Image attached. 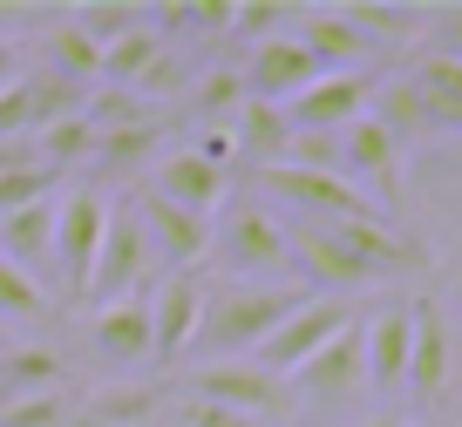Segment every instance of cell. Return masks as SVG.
Wrapping results in <instances>:
<instances>
[{"mask_svg": "<svg viewBox=\"0 0 462 427\" xmlns=\"http://www.w3.org/2000/svg\"><path fill=\"white\" fill-rule=\"evenodd\" d=\"M292 244V265L306 271L327 292H346V285H381V278H415L429 271V244L415 231L388 224H306V217H279Z\"/></svg>", "mask_w": 462, "mask_h": 427, "instance_id": "6da1fadb", "label": "cell"}, {"mask_svg": "<svg viewBox=\"0 0 462 427\" xmlns=\"http://www.w3.org/2000/svg\"><path fill=\"white\" fill-rule=\"evenodd\" d=\"M300 285H204V326L198 346L217 359H238V353H259L273 340V326L286 313H300Z\"/></svg>", "mask_w": 462, "mask_h": 427, "instance_id": "7a4b0ae2", "label": "cell"}, {"mask_svg": "<svg viewBox=\"0 0 462 427\" xmlns=\"http://www.w3.org/2000/svg\"><path fill=\"white\" fill-rule=\"evenodd\" d=\"M259 204L279 217H306V224H374V197L354 190L333 170H300V163H273V170H252Z\"/></svg>", "mask_w": 462, "mask_h": 427, "instance_id": "3957f363", "label": "cell"}, {"mask_svg": "<svg viewBox=\"0 0 462 427\" xmlns=\"http://www.w3.org/2000/svg\"><path fill=\"white\" fill-rule=\"evenodd\" d=\"M211 258L231 271V285H265L279 271H292V244L279 211L265 204H225L211 217Z\"/></svg>", "mask_w": 462, "mask_h": 427, "instance_id": "277c9868", "label": "cell"}, {"mask_svg": "<svg viewBox=\"0 0 462 427\" xmlns=\"http://www.w3.org/2000/svg\"><path fill=\"white\" fill-rule=\"evenodd\" d=\"M157 292V251H150V231L136 217V204H109V231H102L96 271H88V299L116 305V299H150Z\"/></svg>", "mask_w": 462, "mask_h": 427, "instance_id": "5b68a950", "label": "cell"}, {"mask_svg": "<svg viewBox=\"0 0 462 427\" xmlns=\"http://www.w3.org/2000/svg\"><path fill=\"white\" fill-rule=\"evenodd\" d=\"M346 326H354V305H340V299H300V313H286L273 326V340H265L259 353H245V359H252V367H265L273 380H292V373H300L327 340H340Z\"/></svg>", "mask_w": 462, "mask_h": 427, "instance_id": "8992f818", "label": "cell"}, {"mask_svg": "<svg viewBox=\"0 0 462 427\" xmlns=\"http://www.w3.org/2000/svg\"><path fill=\"white\" fill-rule=\"evenodd\" d=\"M184 400H211V407H231V413H245V421H273V413L292 407L286 380H273V373L252 367V359H204V367L190 373Z\"/></svg>", "mask_w": 462, "mask_h": 427, "instance_id": "52a82bcc", "label": "cell"}, {"mask_svg": "<svg viewBox=\"0 0 462 427\" xmlns=\"http://www.w3.org/2000/svg\"><path fill=\"white\" fill-rule=\"evenodd\" d=\"M102 231H109V197L102 190L55 197V265H61V292L69 299H88V271H96Z\"/></svg>", "mask_w": 462, "mask_h": 427, "instance_id": "ba28073f", "label": "cell"}, {"mask_svg": "<svg viewBox=\"0 0 462 427\" xmlns=\"http://www.w3.org/2000/svg\"><path fill=\"white\" fill-rule=\"evenodd\" d=\"M204 326V285L198 271H171L150 292V367H177V359L198 346Z\"/></svg>", "mask_w": 462, "mask_h": 427, "instance_id": "9c48e42d", "label": "cell"}, {"mask_svg": "<svg viewBox=\"0 0 462 427\" xmlns=\"http://www.w3.org/2000/svg\"><path fill=\"white\" fill-rule=\"evenodd\" d=\"M286 394L300 400H319V407H346V400L367 394V353H361V319L340 332V340H327L313 359H306L300 373L286 380Z\"/></svg>", "mask_w": 462, "mask_h": 427, "instance_id": "30bf717a", "label": "cell"}, {"mask_svg": "<svg viewBox=\"0 0 462 427\" xmlns=\"http://www.w3.org/2000/svg\"><path fill=\"white\" fill-rule=\"evenodd\" d=\"M367 102H374V75H319L286 102V123L300 136H340L367 115Z\"/></svg>", "mask_w": 462, "mask_h": 427, "instance_id": "8fae6325", "label": "cell"}, {"mask_svg": "<svg viewBox=\"0 0 462 427\" xmlns=\"http://www.w3.org/2000/svg\"><path fill=\"white\" fill-rule=\"evenodd\" d=\"M130 204H136V217H143V231H150V251H157L171 271H198L204 258H211V217L177 211V204H163L157 190H136Z\"/></svg>", "mask_w": 462, "mask_h": 427, "instance_id": "7c38bea8", "label": "cell"}, {"mask_svg": "<svg viewBox=\"0 0 462 427\" xmlns=\"http://www.w3.org/2000/svg\"><path fill=\"white\" fill-rule=\"evenodd\" d=\"M238 82H245V102H273V109H286L306 82H319V61L306 55L292 34H279V41L252 48V61L238 68Z\"/></svg>", "mask_w": 462, "mask_h": 427, "instance_id": "4fadbf2b", "label": "cell"}, {"mask_svg": "<svg viewBox=\"0 0 462 427\" xmlns=\"http://www.w3.org/2000/svg\"><path fill=\"white\" fill-rule=\"evenodd\" d=\"M448 367H456V353H448V319H442V305H435V299H415V305H408V386H402V394L442 400Z\"/></svg>", "mask_w": 462, "mask_h": 427, "instance_id": "5bb4252c", "label": "cell"}, {"mask_svg": "<svg viewBox=\"0 0 462 427\" xmlns=\"http://www.w3.org/2000/svg\"><path fill=\"white\" fill-rule=\"evenodd\" d=\"M150 190H157L163 204H177V211H190V217H217L231 204V177L211 170L198 150H171V157H157Z\"/></svg>", "mask_w": 462, "mask_h": 427, "instance_id": "9a60e30c", "label": "cell"}, {"mask_svg": "<svg viewBox=\"0 0 462 427\" xmlns=\"http://www.w3.org/2000/svg\"><path fill=\"white\" fill-rule=\"evenodd\" d=\"M292 28H300L292 41L319 61V75H361V61L374 55V41H367V34L354 28L340 7H300V21H292Z\"/></svg>", "mask_w": 462, "mask_h": 427, "instance_id": "2e32d148", "label": "cell"}, {"mask_svg": "<svg viewBox=\"0 0 462 427\" xmlns=\"http://www.w3.org/2000/svg\"><path fill=\"white\" fill-rule=\"evenodd\" d=\"M367 115L388 129L394 150H421V142H442V136H448V129L435 123V109L415 95V82H408V75H388V82H374V102H367Z\"/></svg>", "mask_w": 462, "mask_h": 427, "instance_id": "e0dca14e", "label": "cell"}, {"mask_svg": "<svg viewBox=\"0 0 462 427\" xmlns=\"http://www.w3.org/2000/svg\"><path fill=\"white\" fill-rule=\"evenodd\" d=\"M361 353H367V386L374 394H402L408 386V305H381L367 319Z\"/></svg>", "mask_w": 462, "mask_h": 427, "instance_id": "ac0fdd59", "label": "cell"}, {"mask_svg": "<svg viewBox=\"0 0 462 427\" xmlns=\"http://www.w3.org/2000/svg\"><path fill=\"white\" fill-rule=\"evenodd\" d=\"M88 340H96V353L116 359V367H150V299L96 305V319H88Z\"/></svg>", "mask_w": 462, "mask_h": 427, "instance_id": "d6986e66", "label": "cell"}, {"mask_svg": "<svg viewBox=\"0 0 462 427\" xmlns=\"http://www.w3.org/2000/svg\"><path fill=\"white\" fill-rule=\"evenodd\" d=\"M0 258L21 265L28 278H42V265H55V197L28 204V211L0 217Z\"/></svg>", "mask_w": 462, "mask_h": 427, "instance_id": "ffe728a7", "label": "cell"}, {"mask_svg": "<svg viewBox=\"0 0 462 427\" xmlns=\"http://www.w3.org/2000/svg\"><path fill=\"white\" fill-rule=\"evenodd\" d=\"M231 136H238V163H252V170H273V163L292 157V123L273 102H245L238 123H231Z\"/></svg>", "mask_w": 462, "mask_h": 427, "instance_id": "44dd1931", "label": "cell"}, {"mask_svg": "<svg viewBox=\"0 0 462 427\" xmlns=\"http://www.w3.org/2000/svg\"><path fill=\"white\" fill-rule=\"evenodd\" d=\"M408 82H415V95L435 109V123L456 136V129H462V61H442V55H429V48H421L415 68H408Z\"/></svg>", "mask_w": 462, "mask_h": 427, "instance_id": "7402d4cb", "label": "cell"}, {"mask_svg": "<svg viewBox=\"0 0 462 427\" xmlns=\"http://www.w3.org/2000/svg\"><path fill=\"white\" fill-rule=\"evenodd\" d=\"M163 123H130V129H102L96 136V170L109 177H143V163L157 157Z\"/></svg>", "mask_w": 462, "mask_h": 427, "instance_id": "603a6c76", "label": "cell"}, {"mask_svg": "<svg viewBox=\"0 0 462 427\" xmlns=\"http://www.w3.org/2000/svg\"><path fill=\"white\" fill-rule=\"evenodd\" d=\"M48 75H61V82H75V88H82V82H102V48L88 41L69 14L48 28Z\"/></svg>", "mask_w": 462, "mask_h": 427, "instance_id": "cb8c5ba5", "label": "cell"}, {"mask_svg": "<svg viewBox=\"0 0 462 427\" xmlns=\"http://www.w3.org/2000/svg\"><path fill=\"white\" fill-rule=\"evenodd\" d=\"M354 28L367 34V41H408V34L429 28V7H402V0H354V7H340Z\"/></svg>", "mask_w": 462, "mask_h": 427, "instance_id": "d4e9b609", "label": "cell"}, {"mask_svg": "<svg viewBox=\"0 0 462 427\" xmlns=\"http://www.w3.org/2000/svg\"><path fill=\"white\" fill-rule=\"evenodd\" d=\"M34 157H42L48 177L82 170V163H96V129H88L82 115H69V123H55V129H42V136H34Z\"/></svg>", "mask_w": 462, "mask_h": 427, "instance_id": "484cf974", "label": "cell"}, {"mask_svg": "<svg viewBox=\"0 0 462 427\" xmlns=\"http://www.w3.org/2000/svg\"><path fill=\"white\" fill-rule=\"evenodd\" d=\"M69 21H75L96 48H109V41H123V34L150 28V7H136V0H82Z\"/></svg>", "mask_w": 462, "mask_h": 427, "instance_id": "4316f807", "label": "cell"}, {"mask_svg": "<svg viewBox=\"0 0 462 427\" xmlns=\"http://www.w3.org/2000/svg\"><path fill=\"white\" fill-rule=\"evenodd\" d=\"M190 109H198L204 129L238 123V109H245V82H238V68H204L198 82H190Z\"/></svg>", "mask_w": 462, "mask_h": 427, "instance_id": "83f0119b", "label": "cell"}, {"mask_svg": "<svg viewBox=\"0 0 462 427\" xmlns=\"http://www.w3.org/2000/svg\"><path fill=\"white\" fill-rule=\"evenodd\" d=\"M150 407H157V400H150L143 386H109V394H96L82 413H69V427H150Z\"/></svg>", "mask_w": 462, "mask_h": 427, "instance_id": "f1b7e54d", "label": "cell"}, {"mask_svg": "<svg viewBox=\"0 0 462 427\" xmlns=\"http://www.w3.org/2000/svg\"><path fill=\"white\" fill-rule=\"evenodd\" d=\"M157 55H163V34H157V28L123 34V41L102 48V82H109V88H136V75H143Z\"/></svg>", "mask_w": 462, "mask_h": 427, "instance_id": "f546056e", "label": "cell"}, {"mask_svg": "<svg viewBox=\"0 0 462 427\" xmlns=\"http://www.w3.org/2000/svg\"><path fill=\"white\" fill-rule=\"evenodd\" d=\"M292 21H300V7H286V0H238V7H231V34H238V41H279V34L292 28Z\"/></svg>", "mask_w": 462, "mask_h": 427, "instance_id": "4dcf8cb0", "label": "cell"}, {"mask_svg": "<svg viewBox=\"0 0 462 427\" xmlns=\"http://www.w3.org/2000/svg\"><path fill=\"white\" fill-rule=\"evenodd\" d=\"M0 319H21V326L48 319V292H42V278H28V271L7 265V258H0Z\"/></svg>", "mask_w": 462, "mask_h": 427, "instance_id": "1f68e13d", "label": "cell"}, {"mask_svg": "<svg viewBox=\"0 0 462 427\" xmlns=\"http://www.w3.org/2000/svg\"><path fill=\"white\" fill-rule=\"evenodd\" d=\"M190 82H198V68H190L184 55H171V48H163V55L136 75L130 95H136V102H171V95H190Z\"/></svg>", "mask_w": 462, "mask_h": 427, "instance_id": "d6a6232c", "label": "cell"}, {"mask_svg": "<svg viewBox=\"0 0 462 427\" xmlns=\"http://www.w3.org/2000/svg\"><path fill=\"white\" fill-rule=\"evenodd\" d=\"M0 427H69V400L61 394H34V400H7Z\"/></svg>", "mask_w": 462, "mask_h": 427, "instance_id": "836d02e7", "label": "cell"}, {"mask_svg": "<svg viewBox=\"0 0 462 427\" xmlns=\"http://www.w3.org/2000/svg\"><path fill=\"white\" fill-rule=\"evenodd\" d=\"M429 55L442 61H462V0H448V7H429Z\"/></svg>", "mask_w": 462, "mask_h": 427, "instance_id": "e575fe53", "label": "cell"}, {"mask_svg": "<svg viewBox=\"0 0 462 427\" xmlns=\"http://www.w3.org/2000/svg\"><path fill=\"white\" fill-rule=\"evenodd\" d=\"M48 190H55V177H48V170H14V177H0V217H14V211H28V204H42Z\"/></svg>", "mask_w": 462, "mask_h": 427, "instance_id": "d590c367", "label": "cell"}, {"mask_svg": "<svg viewBox=\"0 0 462 427\" xmlns=\"http://www.w3.org/2000/svg\"><path fill=\"white\" fill-rule=\"evenodd\" d=\"M177 427H259V421H245V413H231V407H211V400H184Z\"/></svg>", "mask_w": 462, "mask_h": 427, "instance_id": "8d00e7d4", "label": "cell"}, {"mask_svg": "<svg viewBox=\"0 0 462 427\" xmlns=\"http://www.w3.org/2000/svg\"><path fill=\"white\" fill-rule=\"evenodd\" d=\"M14 170H42V157H34L28 136H0V177H14Z\"/></svg>", "mask_w": 462, "mask_h": 427, "instance_id": "74e56055", "label": "cell"}, {"mask_svg": "<svg viewBox=\"0 0 462 427\" xmlns=\"http://www.w3.org/2000/svg\"><path fill=\"white\" fill-rule=\"evenodd\" d=\"M14 75H21V48H14V41H0V88L14 82Z\"/></svg>", "mask_w": 462, "mask_h": 427, "instance_id": "f35d334b", "label": "cell"}, {"mask_svg": "<svg viewBox=\"0 0 462 427\" xmlns=\"http://www.w3.org/2000/svg\"><path fill=\"white\" fill-rule=\"evenodd\" d=\"M361 427H408V421H394V413H374V421H361Z\"/></svg>", "mask_w": 462, "mask_h": 427, "instance_id": "ab89813d", "label": "cell"}]
</instances>
